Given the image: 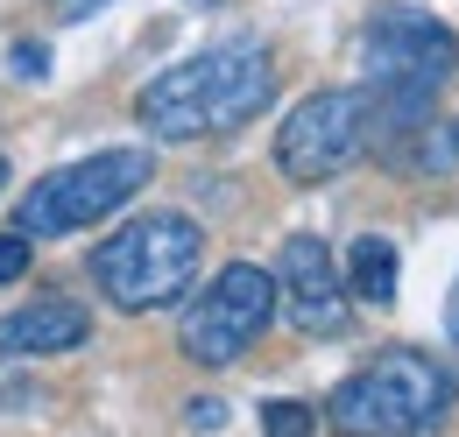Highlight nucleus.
<instances>
[{
  "mask_svg": "<svg viewBox=\"0 0 459 437\" xmlns=\"http://www.w3.org/2000/svg\"><path fill=\"white\" fill-rule=\"evenodd\" d=\"M459 71V36L431 14L389 7L368 21V113L389 120H424V107L438 99V85Z\"/></svg>",
  "mask_w": 459,
  "mask_h": 437,
  "instance_id": "obj_4",
  "label": "nucleus"
},
{
  "mask_svg": "<svg viewBox=\"0 0 459 437\" xmlns=\"http://www.w3.org/2000/svg\"><path fill=\"white\" fill-rule=\"evenodd\" d=\"M276 318V275L255 269V261H227V269L205 282V296L184 311V331H177V346H184V360H198V367H233L262 331Z\"/></svg>",
  "mask_w": 459,
  "mask_h": 437,
  "instance_id": "obj_6",
  "label": "nucleus"
},
{
  "mask_svg": "<svg viewBox=\"0 0 459 437\" xmlns=\"http://www.w3.org/2000/svg\"><path fill=\"white\" fill-rule=\"evenodd\" d=\"M368 134H375L368 92H311L276 127V169L290 184H325L368 149Z\"/></svg>",
  "mask_w": 459,
  "mask_h": 437,
  "instance_id": "obj_7",
  "label": "nucleus"
},
{
  "mask_svg": "<svg viewBox=\"0 0 459 437\" xmlns=\"http://www.w3.org/2000/svg\"><path fill=\"white\" fill-rule=\"evenodd\" d=\"M29 247H36V240H22V233L0 240V282H22V275H29Z\"/></svg>",
  "mask_w": 459,
  "mask_h": 437,
  "instance_id": "obj_12",
  "label": "nucleus"
},
{
  "mask_svg": "<svg viewBox=\"0 0 459 437\" xmlns=\"http://www.w3.org/2000/svg\"><path fill=\"white\" fill-rule=\"evenodd\" d=\"M14 71H22V78H43V71H50V50H43V43H14Z\"/></svg>",
  "mask_w": 459,
  "mask_h": 437,
  "instance_id": "obj_13",
  "label": "nucleus"
},
{
  "mask_svg": "<svg viewBox=\"0 0 459 437\" xmlns=\"http://www.w3.org/2000/svg\"><path fill=\"white\" fill-rule=\"evenodd\" d=\"M453 331H459V289H453Z\"/></svg>",
  "mask_w": 459,
  "mask_h": 437,
  "instance_id": "obj_16",
  "label": "nucleus"
},
{
  "mask_svg": "<svg viewBox=\"0 0 459 437\" xmlns=\"http://www.w3.org/2000/svg\"><path fill=\"white\" fill-rule=\"evenodd\" d=\"M446 402L453 374L417 346H389L325 395V424L340 437H417L446 416Z\"/></svg>",
  "mask_w": 459,
  "mask_h": 437,
  "instance_id": "obj_3",
  "label": "nucleus"
},
{
  "mask_svg": "<svg viewBox=\"0 0 459 437\" xmlns=\"http://www.w3.org/2000/svg\"><path fill=\"white\" fill-rule=\"evenodd\" d=\"M269 99H276V56L240 36V43H212V50L156 71L134 99V120L156 141H212V134L247 127Z\"/></svg>",
  "mask_w": 459,
  "mask_h": 437,
  "instance_id": "obj_1",
  "label": "nucleus"
},
{
  "mask_svg": "<svg viewBox=\"0 0 459 437\" xmlns=\"http://www.w3.org/2000/svg\"><path fill=\"white\" fill-rule=\"evenodd\" d=\"M346 289L360 296V304H375V311H389L396 304V247L382 240V233H360L353 247H346Z\"/></svg>",
  "mask_w": 459,
  "mask_h": 437,
  "instance_id": "obj_10",
  "label": "nucleus"
},
{
  "mask_svg": "<svg viewBox=\"0 0 459 437\" xmlns=\"http://www.w3.org/2000/svg\"><path fill=\"white\" fill-rule=\"evenodd\" d=\"M276 296L290 304V325L297 331H340L346 325V282H340V269H333V247L311 240V233L283 240Z\"/></svg>",
  "mask_w": 459,
  "mask_h": 437,
  "instance_id": "obj_8",
  "label": "nucleus"
},
{
  "mask_svg": "<svg viewBox=\"0 0 459 437\" xmlns=\"http://www.w3.org/2000/svg\"><path fill=\"white\" fill-rule=\"evenodd\" d=\"M262 431L269 437H311L318 431V409H304V402H262Z\"/></svg>",
  "mask_w": 459,
  "mask_h": 437,
  "instance_id": "obj_11",
  "label": "nucleus"
},
{
  "mask_svg": "<svg viewBox=\"0 0 459 437\" xmlns=\"http://www.w3.org/2000/svg\"><path fill=\"white\" fill-rule=\"evenodd\" d=\"M92 338V311L71 296H36L0 318V360H36V353H71Z\"/></svg>",
  "mask_w": 459,
  "mask_h": 437,
  "instance_id": "obj_9",
  "label": "nucleus"
},
{
  "mask_svg": "<svg viewBox=\"0 0 459 437\" xmlns=\"http://www.w3.org/2000/svg\"><path fill=\"white\" fill-rule=\"evenodd\" d=\"M0 191H7V156H0Z\"/></svg>",
  "mask_w": 459,
  "mask_h": 437,
  "instance_id": "obj_17",
  "label": "nucleus"
},
{
  "mask_svg": "<svg viewBox=\"0 0 459 437\" xmlns=\"http://www.w3.org/2000/svg\"><path fill=\"white\" fill-rule=\"evenodd\" d=\"M453 141H459V127H453Z\"/></svg>",
  "mask_w": 459,
  "mask_h": 437,
  "instance_id": "obj_18",
  "label": "nucleus"
},
{
  "mask_svg": "<svg viewBox=\"0 0 459 437\" xmlns=\"http://www.w3.org/2000/svg\"><path fill=\"white\" fill-rule=\"evenodd\" d=\"M191 424H198V431H220L227 409H220V402H191Z\"/></svg>",
  "mask_w": 459,
  "mask_h": 437,
  "instance_id": "obj_15",
  "label": "nucleus"
},
{
  "mask_svg": "<svg viewBox=\"0 0 459 437\" xmlns=\"http://www.w3.org/2000/svg\"><path fill=\"white\" fill-rule=\"evenodd\" d=\"M149 176H156L149 149H107V156L64 163V169H50V176L22 198L14 233H22V240H64V233H85L92 218L120 212Z\"/></svg>",
  "mask_w": 459,
  "mask_h": 437,
  "instance_id": "obj_5",
  "label": "nucleus"
},
{
  "mask_svg": "<svg viewBox=\"0 0 459 437\" xmlns=\"http://www.w3.org/2000/svg\"><path fill=\"white\" fill-rule=\"evenodd\" d=\"M100 7H107V0H50L57 21H85V14H100Z\"/></svg>",
  "mask_w": 459,
  "mask_h": 437,
  "instance_id": "obj_14",
  "label": "nucleus"
},
{
  "mask_svg": "<svg viewBox=\"0 0 459 437\" xmlns=\"http://www.w3.org/2000/svg\"><path fill=\"white\" fill-rule=\"evenodd\" d=\"M198 261H205V233L184 212H142L92 247V282L114 311L142 318V311H170L191 289Z\"/></svg>",
  "mask_w": 459,
  "mask_h": 437,
  "instance_id": "obj_2",
  "label": "nucleus"
}]
</instances>
